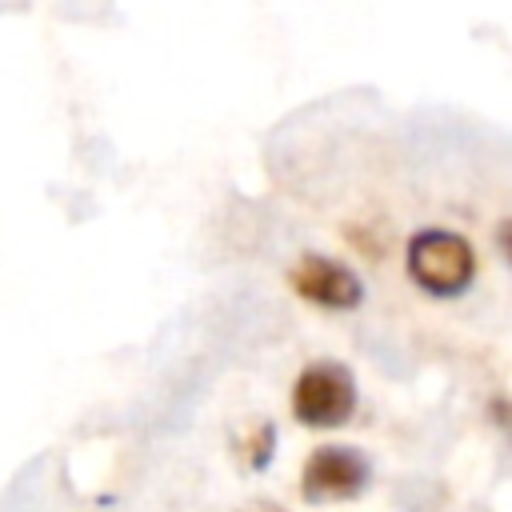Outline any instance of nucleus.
Returning a JSON list of instances; mask_svg holds the SVG:
<instances>
[{"label":"nucleus","instance_id":"nucleus-1","mask_svg":"<svg viewBox=\"0 0 512 512\" xmlns=\"http://www.w3.org/2000/svg\"><path fill=\"white\" fill-rule=\"evenodd\" d=\"M372 484V456L356 444H316L300 464V500L304 504H348L360 500Z\"/></svg>","mask_w":512,"mask_h":512},{"label":"nucleus","instance_id":"nucleus-2","mask_svg":"<svg viewBox=\"0 0 512 512\" xmlns=\"http://www.w3.org/2000/svg\"><path fill=\"white\" fill-rule=\"evenodd\" d=\"M408 276L428 296H460L476 276V252L460 232L424 228L408 240Z\"/></svg>","mask_w":512,"mask_h":512},{"label":"nucleus","instance_id":"nucleus-3","mask_svg":"<svg viewBox=\"0 0 512 512\" xmlns=\"http://www.w3.org/2000/svg\"><path fill=\"white\" fill-rule=\"evenodd\" d=\"M356 412V380L340 360H312L292 384V416L304 428H344Z\"/></svg>","mask_w":512,"mask_h":512},{"label":"nucleus","instance_id":"nucleus-4","mask_svg":"<svg viewBox=\"0 0 512 512\" xmlns=\"http://www.w3.org/2000/svg\"><path fill=\"white\" fill-rule=\"evenodd\" d=\"M288 284L296 288V296H304L308 304L316 308H332V312H348L364 300V284L360 276L332 260V256H316V252H304L296 260V268L288 272Z\"/></svg>","mask_w":512,"mask_h":512},{"label":"nucleus","instance_id":"nucleus-5","mask_svg":"<svg viewBox=\"0 0 512 512\" xmlns=\"http://www.w3.org/2000/svg\"><path fill=\"white\" fill-rule=\"evenodd\" d=\"M272 448H276V432H272V424H268V420H260V424L244 436L240 456H244V464H248V468H268Z\"/></svg>","mask_w":512,"mask_h":512},{"label":"nucleus","instance_id":"nucleus-6","mask_svg":"<svg viewBox=\"0 0 512 512\" xmlns=\"http://www.w3.org/2000/svg\"><path fill=\"white\" fill-rule=\"evenodd\" d=\"M244 512H288V508H280L276 500H256V504H248Z\"/></svg>","mask_w":512,"mask_h":512}]
</instances>
